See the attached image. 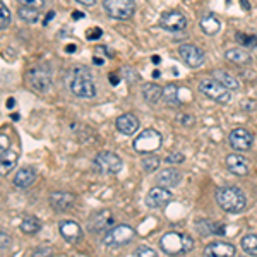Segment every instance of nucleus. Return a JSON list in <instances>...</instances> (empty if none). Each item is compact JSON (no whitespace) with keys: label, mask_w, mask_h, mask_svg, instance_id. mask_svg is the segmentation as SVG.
Segmentation results:
<instances>
[{"label":"nucleus","mask_w":257,"mask_h":257,"mask_svg":"<svg viewBox=\"0 0 257 257\" xmlns=\"http://www.w3.org/2000/svg\"><path fill=\"white\" fill-rule=\"evenodd\" d=\"M237 41L247 48H257V36H250V34H237Z\"/></svg>","instance_id":"33"},{"label":"nucleus","mask_w":257,"mask_h":257,"mask_svg":"<svg viewBox=\"0 0 257 257\" xmlns=\"http://www.w3.org/2000/svg\"><path fill=\"white\" fill-rule=\"evenodd\" d=\"M178 55H180V58L190 67V69H199V67L204 66V60H206L204 51L201 50L199 47L190 45V43L182 45V47L178 48Z\"/></svg>","instance_id":"9"},{"label":"nucleus","mask_w":257,"mask_h":257,"mask_svg":"<svg viewBox=\"0 0 257 257\" xmlns=\"http://www.w3.org/2000/svg\"><path fill=\"white\" fill-rule=\"evenodd\" d=\"M17 14L24 22H28V24H34V22L40 19V9L28 7V5H19Z\"/></svg>","instance_id":"26"},{"label":"nucleus","mask_w":257,"mask_h":257,"mask_svg":"<svg viewBox=\"0 0 257 257\" xmlns=\"http://www.w3.org/2000/svg\"><path fill=\"white\" fill-rule=\"evenodd\" d=\"M142 168H144L146 173H153L159 168V158L158 156H146L142 159Z\"/></svg>","instance_id":"31"},{"label":"nucleus","mask_w":257,"mask_h":257,"mask_svg":"<svg viewBox=\"0 0 257 257\" xmlns=\"http://www.w3.org/2000/svg\"><path fill=\"white\" fill-rule=\"evenodd\" d=\"M242 249L245 250L249 256H257V235L249 233L242 239Z\"/></svg>","instance_id":"30"},{"label":"nucleus","mask_w":257,"mask_h":257,"mask_svg":"<svg viewBox=\"0 0 257 257\" xmlns=\"http://www.w3.org/2000/svg\"><path fill=\"white\" fill-rule=\"evenodd\" d=\"M11 119H12V120H19V115H17V113H12Z\"/></svg>","instance_id":"49"},{"label":"nucleus","mask_w":257,"mask_h":257,"mask_svg":"<svg viewBox=\"0 0 257 257\" xmlns=\"http://www.w3.org/2000/svg\"><path fill=\"white\" fill-rule=\"evenodd\" d=\"M240 2V5L243 7V11H250V2L249 0H239Z\"/></svg>","instance_id":"43"},{"label":"nucleus","mask_w":257,"mask_h":257,"mask_svg":"<svg viewBox=\"0 0 257 257\" xmlns=\"http://www.w3.org/2000/svg\"><path fill=\"white\" fill-rule=\"evenodd\" d=\"M48 203L58 213H66V211L72 209L74 204H76V196L70 194V192H53L48 197Z\"/></svg>","instance_id":"16"},{"label":"nucleus","mask_w":257,"mask_h":257,"mask_svg":"<svg viewBox=\"0 0 257 257\" xmlns=\"http://www.w3.org/2000/svg\"><path fill=\"white\" fill-rule=\"evenodd\" d=\"M115 224L112 213L110 211H100V213H94L93 216L87 220V230L91 232H106L108 228H112Z\"/></svg>","instance_id":"15"},{"label":"nucleus","mask_w":257,"mask_h":257,"mask_svg":"<svg viewBox=\"0 0 257 257\" xmlns=\"http://www.w3.org/2000/svg\"><path fill=\"white\" fill-rule=\"evenodd\" d=\"M41 230V223L38 218L34 216H26L24 220L21 221V232L26 233V235H34Z\"/></svg>","instance_id":"27"},{"label":"nucleus","mask_w":257,"mask_h":257,"mask_svg":"<svg viewBox=\"0 0 257 257\" xmlns=\"http://www.w3.org/2000/svg\"><path fill=\"white\" fill-rule=\"evenodd\" d=\"M226 60L233 62V64H249L250 55L245 50H240V48H232V50L226 51Z\"/></svg>","instance_id":"29"},{"label":"nucleus","mask_w":257,"mask_h":257,"mask_svg":"<svg viewBox=\"0 0 257 257\" xmlns=\"http://www.w3.org/2000/svg\"><path fill=\"white\" fill-rule=\"evenodd\" d=\"M69 87L77 98L87 100L96 96V84H94L89 69H86V67H76L72 70L69 77Z\"/></svg>","instance_id":"2"},{"label":"nucleus","mask_w":257,"mask_h":257,"mask_svg":"<svg viewBox=\"0 0 257 257\" xmlns=\"http://www.w3.org/2000/svg\"><path fill=\"white\" fill-rule=\"evenodd\" d=\"M102 29L100 28H93V29H89V31H87V40H98L100 36H102Z\"/></svg>","instance_id":"37"},{"label":"nucleus","mask_w":257,"mask_h":257,"mask_svg":"<svg viewBox=\"0 0 257 257\" xmlns=\"http://www.w3.org/2000/svg\"><path fill=\"white\" fill-rule=\"evenodd\" d=\"M184 245H185V252H190L194 249V240H192V237L184 235Z\"/></svg>","instance_id":"38"},{"label":"nucleus","mask_w":257,"mask_h":257,"mask_svg":"<svg viewBox=\"0 0 257 257\" xmlns=\"http://www.w3.org/2000/svg\"><path fill=\"white\" fill-rule=\"evenodd\" d=\"M237 254L235 245L228 242H211L204 249V256H214V257H232Z\"/></svg>","instance_id":"19"},{"label":"nucleus","mask_w":257,"mask_h":257,"mask_svg":"<svg viewBox=\"0 0 257 257\" xmlns=\"http://www.w3.org/2000/svg\"><path fill=\"white\" fill-rule=\"evenodd\" d=\"M9 24H11V12H9L7 5L2 2V4H0V28L7 29Z\"/></svg>","instance_id":"32"},{"label":"nucleus","mask_w":257,"mask_h":257,"mask_svg":"<svg viewBox=\"0 0 257 257\" xmlns=\"http://www.w3.org/2000/svg\"><path fill=\"white\" fill-rule=\"evenodd\" d=\"M163 102L168 106H178L180 100H178V87L175 84H167L163 87Z\"/></svg>","instance_id":"28"},{"label":"nucleus","mask_w":257,"mask_h":257,"mask_svg":"<svg viewBox=\"0 0 257 257\" xmlns=\"http://www.w3.org/2000/svg\"><path fill=\"white\" fill-rule=\"evenodd\" d=\"M224 165H226V168H228L230 173L239 175V177L247 175V173H249V170H250L249 159H247L245 156L240 154V153H232V154L226 156V159H224Z\"/></svg>","instance_id":"17"},{"label":"nucleus","mask_w":257,"mask_h":257,"mask_svg":"<svg viewBox=\"0 0 257 257\" xmlns=\"http://www.w3.org/2000/svg\"><path fill=\"white\" fill-rule=\"evenodd\" d=\"M142 98L149 103V105H154L159 100H163V87H159L158 84L148 83L142 87Z\"/></svg>","instance_id":"22"},{"label":"nucleus","mask_w":257,"mask_h":257,"mask_svg":"<svg viewBox=\"0 0 257 257\" xmlns=\"http://www.w3.org/2000/svg\"><path fill=\"white\" fill-rule=\"evenodd\" d=\"M34 180H36V170L31 167H24L16 173L14 185L19 188H28L34 184Z\"/></svg>","instance_id":"20"},{"label":"nucleus","mask_w":257,"mask_h":257,"mask_svg":"<svg viewBox=\"0 0 257 257\" xmlns=\"http://www.w3.org/2000/svg\"><path fill=\"white\" fill-rule=\"evenodd\" d=\"M76 2H79V4H83V5H87V7H91V5H94L98 0H76Z\"/></svg>","instance_id":"42"},{"label":"nucleus","mask_w":257,"mask_h":257,"mask_svg":"<svg viewBox=\"0 0 257 257\" xmlns=\"http://www.w3.org/2000/svg\"><path fill=\"white\" fill-rule=\"evenodd\" d=\"M159 26H161L165 31L178 33V31H184L185 26H187V17H185L180 11L165 12V14H161V17H159Z\"/></svg>","instance_id":"11"},{"label":"nucleus","mask_w":257,"mask_h":257,"mask_svg":"<svg viewBox=\"0 0 257 257\" xmlns=\"http://www.w3.org/2000/svg\"><path fill=\"white\" fill-rule=\"evenodd\" d=\"M16 165H17V153L11 151V149L2 153V158H0V171H2V175H7L11 170H14Z\"/></svg>","instance_id":"24"},{"label":"nucleus","mask_w":257,"mask_h":257,"mask_svg":"<svg viewBox=\"0 0 257 257\" xmlns=\"http://www.w3.org/2000/svg\"><path fill=\"white\" fill-rule=\"evenodd\" d=\"M213 77H216L218 81H220L223 86H226L230 91H237L240 87V83L235 79V77L232 76L230 72H226V70H214L213 72Z\"/></svg>","instance_id":"25"},{"label":"nucleus","mask_w":257,"mask_h":257,"mask_svg":"<svg viewBox=\"0 0 257 257\" xmlns=\"http://www.w3.org/2000/svg\"><path fill=\"white\" fill-rule=\"evenodd\" d=\"M93 62L96 64V66H103V60L102 58H98V57H93Z\"/></svg>","instance_id":"45"},{"label":"nucleus","mask_w":257,"mask_h":257,"mask_svg":"<svg viewBox=\"0 0 257 257\" xmlns=\"http://www.w3.org/2000/svg\"><path fill=\"white\" fill-rule=\"evenodd\" d=\"M159 247L161 250L170 256H178V254H185L184 245V235L178 232H168L159 239Z\"/></svg>","instance_id":"10"},{"label":"nucleus","mask_w":257,"mask_h":257,"mask_svg":"<svg viewBox=\"0 0 257 257\" xmlns=\"http://www.w3.org/2000/svg\"><path fill=\"white\" fill-rule=\"evenodd\" d=\"M21 5H28V7L34 9H43L47 5V0H17Z\"/></svg>","instance_id":"35"},{"label":"nucleus","mask_w":257,"mask_h":257,"mask_svg":"<svg viewBox=\"0 0 257 257\" xmlns=\"http://www.w3.org/2000/svg\"><path fill=\"white\" fill-rule=\"evenodd\" d=\"M0 237H2V250H5V247L9 245V237L5 235V232H4V230L0 232Z\"/></svg>","instance_id":"40"},{"label":"nucleus","mask_w":257,"mask_h":257,"mask_svg":"<svg viewBox=\"0 0 257 257\" xmlns=\"http://www.w3.org/2000/svg\"><path fill=\"white\" fill-rule=\"evenodd\" d=\"M182 180V173L175 168H165L158 173V185H163V187H177Z\"/></svg>","instance_id":"21"},{"label":"nucleus","mask_w":257,"mask_h":257,"mask_svg":"<svg viewBox=\"0 0 257 257\" xmlns=\"http://www.w3.org/2000/svg\"><path fill=\"white\" fill-rule=\"evenodd\" d=\"M153 62H154V64H159V57H156L154 55V57H153Z\"/></svg>","instance_id":"50"},{"label":"nucleus","mask_w":257,"mask_h":257,"mask_svg":"<svg viewBox=\"0 0 257 257\" xmlns=\"http://www.w3.org/2000/svg\"><path fill=\"white\" fill-rule=\"evenodd\" d=\"M53 16H55V14H53V12H50V14H48V16H47V19H45V22H48V21H50V19H51V17H53Z\"/></svg>","instance_id":"48"},{"label":"nucleus","mask_w":257,"mask_h":257,"mask_svg":"<svg viewBox=\"0 0 257 257\" xmlns=\"http://www.w3.org/2000/svg\"><path fill=\"white\" fill-rule=\"evenodd\" d=\"M199 24H201V29H203L206 34H209V36L220 33V29H221L220 19H218L216 16H213V14L203 16V17H201V21H199Z\"/></svg>","instance_id":"23"},{"label":"nucleus","mask_w":257,"mask_h":257,"mask_svg":"<svg viewBox=\"0 0 257 257\" xmlns=\"http://www.w3.org/2000/svg\"><path fill=\"white\" fill-rule=\"evenodd\" d=\"M216 203L226 213H242L247 206V197L240 187L223 185L216 188Z\"/></svg>","instance_id":"1"},{"label":"nucleus","mask_w":257,"mask_h":257,"mask_svg":"<svg viewBox=\"0 0 257 257\" xmlns=\"http://www.w3.org/2000/svg\"><path fill=\"white\" fill-rule=\"evenodd\" d=\"M132 256L134 257H154V256H158V254H156V250L151 249V247L141 245V247H137L134 252H132Z\"/></svg>","instance_id":"34"},{"label":"nucleus","mask_w":257,"mask_h":257,"mask_svg":"<svg viewBox=\"0 0 257 257\" xmlns=\"http://www.w3.org/2000/svg\"><path fill=\"white\" fill-rule=\"evenodd\" d=\"M58 232L67 243H77L83 240V228L81 224L72 220H64L58 224Z\"/></svg>","instance_id":"14"},{"label":"nucleus","mask_w":257,"mask_h":257,"mask_svg":"<svg viewBox=\"0 0 257 257\" xmlns=\"http://www.w3.org/2000/svg\"><path fill=\"white\" fill-rule=\"evenodd\" d=\"M72 17H74V19H81V17H84V14H81V12H74Z\"/></svg>","instance_id":"47"},{"label":"nucleus","mask_w":257,"mask_h":257,"mask_svg":"<svg viewBox=\"0 0 257 257\" xmlns=\"http://www.w3.org/2000/svg\"><path fill=\"white\" fill-rule=\"evenodd\" d=\"M161 142H163V137L158 131L154 129H146L144 132L137 136L132 142L134 149L141 154H149V153H154L156 149L161 148Z\"/></svg>","instance_id":"6"},{"label":"nucleus","mask_w":257,"mask_h":257,"mask_svg":"<svg viewBox=\"0 0 257 257\" xmlns=\"http://www.w3.org/2000/svg\"><path fill=\"white\" fill-rule=\"evenodd\" d=\"M184 159H185V156L182 154V153H170V154L165 158V161L170 165H177V163H182Z\"/></svg>","instance_id":"36"},{"label":"nucleus","mask_w":257,"mask_h":257,"mask_svg":"<svg viewBox=\"0 0 257 257\" xmlns=\"http://www.w3.org/2000/svg\"><path fill=\"white\" fill-rule=\"evenodd\" d=\"M16 106V100L14 98H9L7 100V108H14Z\"/></svg>","instance_id":"44"},{"label":"nucleus","mask_w":257,"mask_h":257,"mask_svg":"<svg viewBox=\"0 0 257 257\" xmlns=\"http://www.w3.org/2000/svg\"><path fill=\"white\" fill-rule=\"evenodd\" d=\"M0 142H2V153L9 151V139L5 134H0Z\"/></svg>","instance_id":"39"},{"label":"nucleus","mask_w":257,"mask_h":257,"mask_svg":"<svg viewBox=\"0 0 257 257\" xmlns=\"http://www.w3.org/2000/svg\"><path fill=\"white\" fill-rule=\"evenodd\" d=\"M119 77H115V76H113V74H112V76H110V83H112V84H119Z\"/></svg>","instance_id":"46"},{"label":"nucleus","mask_w":257,"mask_h":257,"mask_svg":"<svg viewBox=\"0 0 257 257\" xmlns=\"http://www.w3.org/2000/svg\"><path fill=\"white\" fill-rule=\"evenodd\" d=\"M94 168L103 175H115L122 170V159L112 151H102L94 158Z\"/></svg>","instance_id":"8"},{"label":"nucleus","mask_w":257,"mask_h":257,"mask_svg":"<svg viewBox=\"0 0 257 257\" xmlns=\"http://www.w3.org/2000/svg\"><path fill=\"white\" fill-rule=\"evenodd\" d=\"M228 142L235 151H249L254 144V136L247 129H235V131L230 132Z\"/></svg>","instance_id":"13"},{"label":"nucleus","mask_w":257,"mask_h":257,"mask_svg":"<svg viewBox=\"0 0 257 257\" xmlns=\"http://www.w3.org/2000/svg\"><path fill=\"white\" fill-rule=\"evenodd\" d=\"M103 9L112 19L129 21L136 12L134 0H103Z\"/></svg>","instance_id":"5"},{"label":"nucleus","mask_w":257,"mask_h":257,"mask_svg":"<svg viewBox=\"0 0 257 257\" xmlns=\"http://www.w3.org/2000/svg\"><path fill=\"white\" fill-rule=\"evenodd\" d=\"M182 123H187V125H194V117L192 115H184L182 117Z\"/></svg>","instance_id":"41"},{"label":"nucleus","mask_w":257,"mask_h":257,"mask_svg":"<svg viewBox=\"0 0 257 257\" xmlns=\"http://www.w3.org/2000/svg\"><path fill=\"white\" fill-rule=\"evenodd\" d=\"M117 131L123 136H134L139 131V120L136 119L132 113H123V115L117 117L115 120Z\"/></svg>","instance_id":"18"},{"label":"nucleus","mask_w":257,"mask_h":257,"mask_svg":"<svg viewBox=\"0 0 257 257\" xmlns=\"http://www.w3.org/2000/svg\"><path fill=\"white\" fill-rule=\"evenodd\" d=\"M171 190L163 185L159 187H153L151 190L148 192V197H146V204L153 209H159V207H165L170 204L171 201Z\"/></svg>","instance_id":"12"},{"label":"nucleus","mask_w":257,"mask_h":257,"mask_svg":"<svg viewBox=\"0 0 257 257\" xmlns=\"http://www.w3.org/2000/svg\"><path fill=\"white\" fill-rule=\"evenodd\" d=\"M134 237H136V230L132 228L131 224L120 223V224H113L112 228H108L103 233L102 242L106 247H122V245H127Z\"/></svg>","instance_id":"3"},{"label":"nucleus","mask_w":257,"mask_h":257,"mask_svg":"<svg viewBox=\"0 0 257 257\" xmlns=\"http://www.w3.org/2000/svg\"><path fill=\"white\" fill-rule=\"evenodd\" d=\"M199 91L206 98L213 100L216 103H221V105L228 103L230 98H232L230 96V89L226 86H223L216 77H204L203 81H199Z\"/></svg>","instance_id":"4"},{"label":"nucleus","mask_w":257,"mask_h":257,"mask_svg":"<svg viewBox=\"0 0 257 257\" xmlns=\"http://www.w3.org/2000/svg\"><path fill=\"white\" fill-rule=\"evenodd\" d=\"M26 81H28L29 87H33L34 91L40 93H47L51 87V72L48 67L45 66H36L31 67L26 74Z\"/></svg>","instance_id":"7"}]
</instances>
